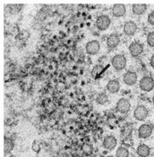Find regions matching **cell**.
<instances>
[{
    "mask_svg": "<svg viewBox=\"0 0 154 157\" xmlns=\"http://www.w3.org/2000/svg\"><path fill=\"white\" fill-rule=\"evenodd\" d=\"M136 153L138 155L141 157H147L151 153V149L150 148L145 144L139 145V147L137 148Z\"/></svg>",
    "mask_w": 154,
    "mask_h": 157,
    "instance_id": "9a60e30c",
    "label": "cell"
},
{
    "mask_svg": "<svg viewBox=\"0 0 154 157\" xmlns=\"http://www.w3.org/2000/svg\"><path fill=\"white\" fill-rule=\"evenodd\" d=\"M147 21H148V23H149V24L154 26V11L151 12L149 15H148Z\"/></svg>",
    "mask_w": 154,
    "mask_h": 157,
    "instance_id": "d4e9b609",
    "label": "cell"
},
{
    "mask_svg": "<svg viewBox=\"0 0 154 157\" xmlns=\"http://www.w3.org/2000/svg\"><path fill=\"white\" fill-rule=\"evenodd\" d=\"M149 114V111L145 106L140 105L134 109V117L137 119L138 121H144Z\"/></svg>",
    "mask_w": 154,
    "mask_h": 157,
    "instance_id": "5b68a950",
    "label": "cell"
},
{
    "mask_svg": "<svg viewBox=\"0 0 154 157\" xmlns=\"http://www.w3.org/2000/svg\"><path fill=\"white\" fill-rule=\"evenodd\" d=\"M111 25V19L106 15H101L96 20V27L100 31L106 30Z\"/></svg>",
    "mask_w": 154,
    "mask_h": 157,
    "instance_id": "3957f363",
    "label": "cell"
},
{
    "mask_svg": "<svg viewBox=\"0 0 154 157\" xmlns=\"http://www.w3.org/2000/svg\"><path fill=\"white\" fill-rule=\"evenodd\" d=\"M150 65L154 69V54L152 56L151 59H150Z\"/></svg>",
    "mask_w": 154,
    "mask_h": 157,
    "instance_id": "484cf974",
    "label": "cell"
},
{
    "mask_svg": "<svg viewBox=\"0 0 154 157\" xmlns=\"http://www.w3.org/2000/svg\"><path fill=\"white\" fill-rule=\"evenodd\" d=\"M152 102H153V104H154V95H153V97H152Z\"/></svg>",
    "mask_w": 154,
    "mask_h": 157,
    "instance_id": "4316f807",
    "label": "cell"
},
{
    "mask_svg": "<svg viewBox=\"0 0 154 157\" xmlns=\"http://www.w3.org/2000/svg\"><path fill=\"white\" fill-rule=\"evenodd\" d=\"M137 29H138V27H137L136 23L134 21H128L124 23L123 32L124 34L128 35V36L134 35L137 32Z\"/></svg>",
    "mask_w": 154,
    "mask_h": 157,
    "instance_id": "9c48e42d",
    "label": "cell"
},
{
    "mask_svg": "<svg viewBox=\"0 0 154 157\" xmlns=\"http://www.w3.org/2000/svg\"><path fill=\"white\" fill-rule=\"evenodd\" d=\"M130 108H131V104L128 99H125V98L120 99L116 106V110L120 113H123V114L128 113L130 111Z\"/></svg>",
    "mask_w": 154,
    "mask_h": 157,
    "instance_id": "277c9868",
    "label": "cell"
},
{
    "mask_svg": "<svg viewBox=\"0 0 154 157\" xmlns=\"http://www.w3.org/2000/svg\"><path fill=\"white\" fill-rule=\"evenodd\" d=\"M104 71V69L103 67L100 65V64H97V65H95L93 69V71H92V76L94 77H98L101 73Z\"/></svg>",
    "mask_w": 154,
    "mask_h": 157,
    "instance_id": "44dd1931",
    "label": "cell"
},
{
    "mask_svg": "<svg viewBox=\"0 0 154 157\" xmlns=\"http://www.w3.org/2000/svg\"><path fill=\"white\" fill-rule=\"evenodd\" d=\"M120 43V36L117 34H111L106 40V45L108 49L112 50L115 49L116 47L119 45Z\"/></svg>",
    "mask_w": 154,
    "mask_h": 157,
    "instance_id": "8fae6325",
    "label": "cell"
},
{
    "mask_svg": "<svg viewBox=\"0 0 154 157\" xmlns=\"http://www.w3.org/2000/svg\"><path fill=\"white\" fill-rule=\"evenodd\" d=\"M96 102L99 105H105L108 102V96L105 93H99L96 97Z\"/></svg>",
    "mask_w": 154,
    "mask_h": 157,
    "instance_id": "ac0fdd59",
    "label": "cell"
},
{
    "mask_svg": "<svg viewBox=\"0 0 154 157\" xmlns=\"http://www.w3.org/2000/svg\"><path fill=\"white\" fill-rule=\"evenodd\" d=\"M140 88L142 91L149 92L154 88V80L152 77L149 76L143 77L140 81Z\"/></svg>",
    "mask_w": 154,
    "mask_h": 157,
    "instance_id": "7a4b0ae2",
    "label": "cell"
},
{
    "mask_svg": "<svg viewBox=\"0 0 154 157\" xmlns=\"http://www.w3.org/2000/svg\"><path fill=\"white\" fill-rule=\"evenodd\" d=\"M128 50H129V52H130V54H131L133 58H137V57L141 56L143 53L144 47H143V45L141 43L134 41L129 45Z\"/></svg>",
    "mask_w": 154,
    "mask_h": 157,
    "instance_id": "8992f818",
    "label": "cell"
},
{
    "mask_svg": "<svg viewBox=\"0 0 154 157\" xmlns=\"http://www.w3.org/2000/svg\"><path fill=\"white\" fill-rule=\"evenodd\" d=\"M117 144V140L114 136H107L103 141V147L107 150H112L115 149Z\"/></svg>",
    "mask_w": 154,
    "mask_h": 157,
    "instance_id": "30bf717a",
    "label": "cell"
},
{
    "mask_svg": "<svg viewBox=\"0 0 154 157\" xmlns=\"http://www.w3.org/2000/svg\"><path fill=\"white\" fill-rule=\"evenodd\" d=\"M48 16V14L46 10H38V13L36 14V16H35V19L38 21H44L46 18Z\"/></svg>",
    "mask_w": 154,
    "mask_h": 157,
    "instance_id": "ffe728a7",
    "label": "cell"
},
{
    "mask_svg": "<svg viewBox=\"0 0 154 157\" xmlns=\"http://www.w3.org/2000/svg\"><path fill=\"white\" fill-rule=\"evenodd\" d=\"M147 10V5L146 4H133L132 10L133 13L137 16L143 15Z\"/></svg>",
    "mask_w": 154,
    "mask_h": 157,
    "instance_id": "2e32d148",
    "label": "cell"
},
{
    "mask_svg": "<svg viewBox=\"0 0 154 157\" xmlns=\"http://www.w3.org/2000/svg\"><path fill=\"white\" fill-rule=\"evenodd\" d=\"M129 156V152L128 149L125 147H119L116 152V157H128Z\"/></svg>",
    "mask_w": 154,
    "mask_h": 157,
    "instance_id": "d6986e66",
    "label": "cell"
},
{
    "mask_svg": "<svg viewBox=\"0 0 154 157\" xmlns=\"http://www.w3.org/2000/svg\"><path fill=\"white\" fill-rule=\"evenodd\" d=\"M32 149L34 150L35 153H38L40 151V145L38 144V142L37 140H34L33 144H32Z\"/></svg>",
    "mask_w": 154,
    "mask_h": 157,
    "instance_id": "cb8c5ba5",
    "label": "cell"
},
{
    "mask_svg": "<svg viewBox=\"0 0 154 157\" xmlns=\"http://www.w3.org/2000/svg\"><path fill=\"white\" fill-rule=\"evenodd\" d=\"M146 41H147L148 46H150L151 47H154V32H152V33L148 34Z\"/></svg>",
    "mask_w": 154,
    "mask_h": 157,
    "instance_id": "603a6c76",
    "label": "cell"
},
{
    "mask_svg": "<svg viewBox=\"0 0 154 157\" xmlns=\"http://www.w3.org/2000/svg\"><path fill=\"white\" fill-rule=\"evenodd\" d=\"M100 50V44L97 40H91L86 45V52L89 55H96Z\"/></svg>",
    "mask_w": 154,
    "mask_h": 157,
    "instance_id": "ba28073f",
    "label": "cell"
},
{
    "mask_svg": "<svg viewBox=\"0 0 154 157\" xmlns=\"http://www.w3.org/2000/svg\"><path fill=\"white\" fill-rule=\"evenodd\" d=\"M152 131H153V127L149 124H144L140 126L139 130H138V135H139V137L140 138H142V139H146L148 138L152 133Z\"/></svg>",
    "mask_w": 154,
    "mask_h": 157,
    "instance_id": "52a82bcc",
    "label": "cell"
},
{
    "mask_svg": "<svg viewBox=\"0 0 154 157\" xmlns=\"http://www.w3.org/2000/svg\"><path fill=\"white\" fill-rule=\"evenodd\" d=\"M124 83L128 86H134L137 82V74L134 71H127L123 76Z\"/></svg>",
    "mask_w": 154,
    "mask_h": 157,
    "instance_id": "7c38bea8",
    "label": "cell"
},
{
    "mask_svg": "<svg viewBox=\"0 0 154 157\" xmlns=\"http://www.w3.org/2000/svg\"><path fill=\"white\" fill-rule=\"evenodd\" d=\"M14 142L11 138L9 137H5L4 138V154L5 155H9L14 149Z\"/></svg>",
    "mask_w": 154,
    "mask_h": 157,
    "instance_id": "e0dca14e",
    "label": "cell"
},
{
    "mask_svg": "<svg viewBox=\"0 0 154 157\" xmlns=\"http://www.w3.org/2000/svg\"><path fill=\"white\" fill-rule=\"evenodd\" d=\"M107 90L111 94L117 93L120 90V82L117 80H111L106 85Z\"/></svg>",
    "mask_w": 154,
    "mask_h": 157,
    "instance_id": "5bb4252c",
    "label": "cell"
},
{
    "mask_svg": "<svg viewBox=\"0 0 154 157\" xmlns=\"http://www.w3.org/2000/svg\"><path fill=\"white\" fill-rule=\"evenodd\" d=\"M111 64L116 71H123L126 67L127 59H126L125 56L123 55V54H116L112 58Z\"/></svg>",
    "mask_w": 154,
    "mask_h": 157,
    "instance_id": "6da1fadb",
    "label": "cell"
},
{
    "mask_svg": "<svg viewBox=\"0 0 154 157\" xmlns=\"http://www.w3.org/2000/svg\"><path fill=\"white\" fill-rule=\"evenodd\" d=\"M7 7H9V8H10V10H6V11H10V13H12V14H14V13H16L18 12V11H20L21 10V9L23 7V5L22 4H13V5H8Z\"/></svg>",
    "mask_w": 154,
    "mask_h": 157,
    "instance_id": "7402d4cb",
    "label": "cell"
},
{
    "mask_svg": "<svg viewBox=\"0 0 154 157\" xmlns=\"http://www.w3.org/2000/svg\"><path fill=\"white\" fill-rule=\"evenodd\" d=\"M126 14V7L124 4H117L112 7V15L115 17H122Z\"/></svg>",
    "mask_w": 154,
    "mask_h": 157,
    "instance_id": "4fadbf2b",
    "label": "cell"
}]
</instances>
